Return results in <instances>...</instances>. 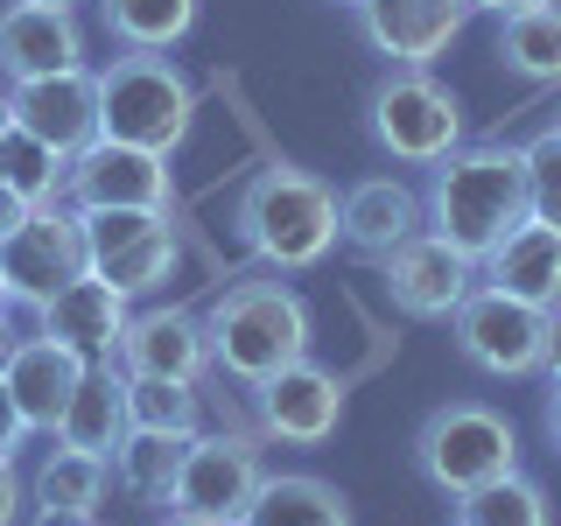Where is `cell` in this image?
<instances>
[{"instance_id": "1", "label": "cell", "mask_w": 561, "mask_h": 526, "mask_svg": "<svg viewBox=\"0 0 561 526\" xmlns=\"http://www.w3.org/2000/svg\"><path fill=\"white\" fill-rule=\"evenodd\" d=\"M519 218H526V155L513 140H478V148H449L443 162H428L421 225L449 239L463 260H484Z\"/></svg>"}, {"instance_id": "2", "label": "cell", "mask_w": 561, "mask_h": 526, "mask_svg": "<svg viewBox=\"0 0 561 526\" xmlns=\"http://www.w3.org/2000/svg\"><path fill=\"white\" fill-rule=\"evenodd\" d=\"M309 338H316V316L280 274L225 281V295L204 309L210 365H218L225 379H239V386H260V379H274L280 365L309 358Z\"/></svg>"}, {"instance_id": "3", "label": "cell", "mask_w": 561, "mask_h": 526, "mask_svg": "<svg viewBox=\"0 0 561 526\" xmlns=\"http://www.w3.org/2000/svg\"><path fill=\"white\" fill-rule=\"evenodd\" d=\"M239 239L267 274H309L337 253V190L316 169L267 162L239 190Z\"/></svg>"}, {"instance_id": "4", "label": "cell", "mask_w": 561, "mask_h": 526, "mask_svg": "<svg viewBox=\"0 0 561 526\" xmlns=\"http://www.w3.org/2000/svg\"><path fill=\"white\" fill-rule=\"evenodd\" d=\"M92 78H99V134L105 140L175 155L190 140V127H197V84L162 49H119Z\"/></svg>"}, {"instance_id": "5", "label": "cell", "mask_w": 561, "mask_h": 526, "mask_svg": "<svg viewBox=\"0 0 561 526\" xmlns=\"http://www.w3.org/2000/svg\"><path fill=\"white\" fill-rule=\"evenodd\" d=\"M414 470L421 484H435L443 499H463L505 470H519V435L513 421L484 400H443L428 408V421L414 428Z\"/></svg>"}, {"instance_id": "6", "label": "cell", "mask_w": 561, "mask_h": 526, "mask_svg": "<svg viewBox=\"0 0 561 526\" xmlns=\"http://www.w3.org/2000/svg\"><path fill=\"white\" fill-rule=\"evenodd\" d=\"M365 127H373L379 155L428 169V162H443L449 148H463V105H456V92L443 78L393 64L373 92H365Z\"/></svg>"}, {"instance_id": "7", "label": "cell", "mask_w": 561, "mask_h": 526, "mask_svg": "<svg viewBox=\"0 0 561 526\" xmlns=\"http://www.w3.org/2000/svg\"><path fill=\"white\" fill-rule=\"evenodd\" d=\"M78 232H84V267L99 281H113L127 302L162 288L175 274V260H183L169 210H78Z\"/></svg>"}, {"instance_id": "8", "label": "cell", "mask_w": 561, "mask_h": 526, "mask_svg": "<svg viewBox=\"0 0 561 526\" xmlns=\"http://www.w3.org/2000/svg\"><path fill=\"white\" fill-rule=\"evenodd\" d=\"M456 330V351H463V365H478L491 379H540V351H548V309L534 302H513V295L499 288H470L463 302L449 316Z\"/></svg>"}, {"instance_id": "9", "label": "cell", "mask_w": 561, "mask_h": 526, "mask_svg": "<svg viewBox=\"0 0 561 526\" xmlns=\"http://www.w3.org/2000/svg\"><path fill=\"white\" fill-rule=\"evenodd\" d=\"M267 464H260V443L239 428H197L183 443V464H175L169 484V513L183 519H239L245 499L260 491Z\"/></svg>"}, {"instance_id": "10", "label": "cell", "mask_w": 561, "mask_h": 526, "mask_svg": "<svg viewBox=\"0 0 561 526\" xmlns=\"http://www.w3.org/2000/svg\"><path fill=\"white\" fill-rule=\"evenodd\" d=\"M175 197V169L169 155L134 148V140H92L70 155L64 169V204L70 210H169Z\"/></svg>"}, {"instance_id": "11", "label": "cell", "mask_w": 561, "mask_h": 526, "mask_svg": "<svg viewBox=\"0 0 561 526\" xmlns=\"http://www.w3.org/2000/svg\"><path fill=\"white\" fill-rule=\"evenodd\" d=\"M84 274V232H78V210L70 204H35L8 239H0V288L8 302L43 309L64 281Z\"/></svg>"}, {"instance_id": "12", "label": "cell", "mask_w": 561, "mask_h": 526, "mask_svg": "<svg viewBox=\"0 0 561 526\" xmlns=\"http://www.w3.org/2000/svg\"><path fill=\"white\" fill-rule=\"evenodd\" d=\"M373 267L386 281V302L400 316H414V323H449L456 302L478 288V260H463L449 239H435L428 225H421L414 239H400L386 260H373Z\"/></svg>"}, {"instance_id": "13", "label": "cell", "mask_w": 561, "mask_h": 526, "mask_svg": "<svg viewBox=\"0 0 561 526\" xmlns=\"http://www.w3.org/2000/svg\"><path fill=\"white\" fill-rule=\"evenodd\" d=\"M245 393H253L260 435H267V443H288V449L330 443V435H337V421H344V379L330 373V365H316V358L280 365L274 379L245 386Z\"/></svg>"}, {"instance_id": "14", "label": "cell", "mask_w": 561, "mask_h": 526, "mask_svg": "<svg viewBox=\"0 0 561 526\" xmlns=\"http://www.w3.org/2000/svg\"><path fill=\"white\" fill-rule=\"evenodd\" d=\"M8 113H14V127H22V134H35L43 148H57L64 162H70L78 148H92V140H99V78H92V64L14 84Z\"/></svg>"}, {"instance_id": "15", "label": "cell", "mask_w": 561, "mask_h": 526, "mask_svg": "<svg viewBox=\"0 0 561 526\" xmlns=\"http://www.w3.org/2000/svg\"><path fill=\"white\" fill-rule=\"evenodd\" d=\"M351 14H358L365 43H373L386 64L428 70L456 35H463L470 0H351Z\"/></svg>"}, {"instance_id": "16", "label": "cell", "mask_w": 561, "mask_h": 526, "mask_svg": "<svg viewBox=\"0 0 561 526\" xmlns=\"http://www.w3.org/2000/svg\"><path fill=\"white\" fill-rule=\"evenodd\" d=\"M113 365L127 379H183L197 386L210 373V344H204V316L169 302V309H140L127 316V330H119V351Z\"/></svg>"}, {"instance_id": "17", "label": "cell", "mask_w": 561, "mask_h": 526, "mask_svg": "<svg viewBox=\"0 0 561 526\" xmlns=\"http://www.w3.org/2000/svg\"><path fill=\"white\" fill-rule=\"evenodd\" d=\"M84 365L92 358H78V351L57 344V338H14L8 365H0V386H8V400L22 408L28 435H57L70 393H78V379H84Z\"/></svg>"}, {"instance_id": "18", "label": "cell", "mask_w": 561, "mask_h": 526, "mask_svg": "<svg viewBox=\"0 0 561 526\" xmlns=\"http://www.w3.org/2000/svg\"><path fill=\"white\" fill-rule=\"evenodd\" d=\"M78 64H84V35L64 8H35V0H8L0 8V78L8 84L78 70Z\"/></svg>"}, {"instance_id": "19", "label": "cell", "mask_w": 561, "mask_h": 526, "mask_svg": "<svg viewBox=\"0 0 561 526\" xmlns=\"http://www.w3.org/2000/svg\"><path fill=\"white\" fill-rule=\"evenodd\" d=\"M35 316H43V338L70 344L78 358H113V351H119V330H127V295L84 267L78 281H64V288L49 295Z\"/></svg>"}, {"instance_id": "20", "label": "cell", "mask_w": 561, "mask_h": 526, "mask_svg": "<svg viewBox=\"0 0 561 526\" xmlns=\"http://www.w3.org/2000/svg\"><path fill=\"white\" fill-rule=\"evenodd\" d=\"M414 232H421V197L400 183V175H365V183H351L337 197V239L358 260H386Z\"/></svg>"}, {"instance_id": "21", "label": "cell", "mask_w": 561, "mask_h": 526, "mask_svg": "<svg viewBox=\"0 0 561 526\" xmlns=\"http://www.w3.org/2000/svg\"><path fill=\"white\" fill-rule=\"evenodd\" d=\"M478 281L499 295H513V302H534V309H554L561 302V232L548 225L519 218L513 232H505L491 253L478 260Z\"/></svg>"}, {"instance_id": "22", "label": "cell", "mask_w": 561, "mask_h": 526, "mask_svg": "<svg viewBox=\"0 0 561 526\" xmlns=\"http://www.w3.org/2000/svg\"><path fill=\"white\" fill-rule=\"evenodd\" d=\"M134 435V414H127V373H119L113 358H92L78 379V393H70V408L57 421V443L64 449H84V456H105L113 464L119 443Z\"/></svg>"}, {"instance_id": "23", "label": "cell", "mask_w": 561, "mask_h": 526, "mask_svg": "<svg viewBox=\"0 0 561 526\" xmlns=\"http://www.w3.org/2000/svg\"><path fill=\"white\" fill-rule=\"evenodd\" d=\"M239 526H358V519H351V499L330 478H316V470H280V478H260Z\"/></svg>"}, {"instance_id": "24", "label": "cell", "mask_w": 561, "mask_h": 526, "mask_svg": "<svg viewBox=\"0 0 561 526\" xmlns=\"http://www.w3.org/2000/svg\"><path fill=\"white\" fill-rule=\"evenodd\" d=\"M491 57L526 84H561V0H534L519 14H499Z\"/></svg>"}, {"instance_id": "25", "label": "cell", "mask_w": 561, "mask_h": 526, "mask_svg": "<svg viewBox=\"0 0 561 526\" xmlns=\"http://www.w3.org/2000/svg\"><path fill=\"white\" fill-rule=\"evenodd\" d=\"M99 22L119 49H169L197 28V0H99Z\"/></svg>"}, {"instance_id": "26", "label": "cell", "mask_w": 561, "mask_h": 526, "mask_svg": "<svg viewBox=\"0 0 561 526\" xmlns=\"http://www.w3.org/2000/svg\"><path fill=\"white\" fill-rule=\"evenodd\" d=\"M449 505H456V526H554L548 491L526 478V470H505V478L463 491V499H449Z\"/></svg>"}, {"instance_id": "27", "label": "cell", "mask_w": 561, "mask_h": 526, "mask_svg": "<svg viewBox=\"0 0 561 526\" xmlns=\"http://www.w3.org/2000/svg\"><path fill=\"white\" fill-rule=\"evenodd\" d=\"M105 491H113V464L84 449H49L43 470H35V505H70V513H99Z\"/></svg>"}, {"instance_id": "28", "label": "cell", "mask_w": 561, "mask_h": 526, "mask_svg": "<svg viewBox=\"0 0 561 526\" xmlns=\"http://www.w3.org/2000/svg\"><path fill=\"white\" fill-rule=\"evenodd\" d=\"M175 464H183V435L134 428L127 443H119V456H113V478H119V491H134L140 505H169Z\"/></svg>"}, {"instance_id": "29", "label": "cell", "mask_w": 561, "mask_h": 526, "mask_svg": "<svg viewBox=\"0 0 561 526\" xmlns=\"http://www.w3.org/2000/svg\"><path fill=\"white\" fill-rule=\"evenodd\" d=\"M64 169L70 162H64L57 148H43V140L22 134V127H0V190H14L28 210L64 197Z\"/></svg>"}, {"instance_id": "30", "label": "cell", "mask_w": 561, "mask_h": 526, "mask_svg": "<svg viewBox=\"0 0 561 526\" xmlns=\"http://www.w3.org/2000/svg\"><path fill=\"white\" fill-rule=\"evenodd\" d=\"M127 414H134V428H162L190 443L204 428V393L183 379H127Z\"/></svg>"}, {"instance_id": "31", "label": "cell", "mask_w": 561, "mask_h": 526, "mask_svg": "<svg viewBox=\"0 0 561 526\" xmlns=\"http://www.w3.org/2000/svg\"><path fill=\"white\" fill-rule=\"evenodd\" d=\"M519 155H526V218L561 232V127H540Z\"/></svg>"}, {"instance_id": "32", "label": "cell", "mask_w": 561, "mask_h": 526, "mask_svg": "<svg viewBox=\"0 0 561 526\" xmlns=\"http://www.w3.org/2000/svg\"><path fill=\"white\" fill-rule=\"evenodd\" d=\"M22 505H28V491L14 478V456H0V526H22Z\"/></svg>"}, {"instance_id": "33", "label": "cell", "mask_w": 561, "mask_h": 526, "mask_svg": "<svg viewBox=\"0 0 561 526\" xmlns=\"http://www.w3.org/2000/svg\"><path fill=\"white\" fill-rule=\"evenodd\" d=\"M22 435H28V421H22V408L8 400V386H0V456L22 449Z\"/></svg>"}, {"instance_id": "34", "label": "cell", "mask_w": 561, "mask_h": 526, "mask_svg": "<svg viewBox=\"0 0 561 526\" xmlns=\"http://www.w3.org/2000/svg\"><path fill=\"white\" fill-rule=\"evenodd\" d=\"M540 373L561 386V302L548 309V351H540Z\"/></svg>"}, {"instance_id": "35", "label": "cell", "mask_w": 561, "mask_h": 526, "mask_svg": "<svg viewBox=\"0 0 561 526\" xmlns=\"http://www.w3.org/2000/svg\"><path fill=\"white\" fill-rule=\"evenodd\" d=\"M28 526H99V513H70V505H35Z\"/></svg>"}, {"instance_id": "36", "label": "cell", "mask_w": 561, "mask_h": 526, "mask_svg": "<svg viewBox=\"0 0 561 526\" xmlns=\"http://www.w3.org/2000/svg\"><path fill=\"white\" fill-rule=\"evenodd\" d=\"M22 218H28V204L14 197V190H0V239H8V232H14V225H22Z\"/></svg>"}, {"instance_id": "37", "label": "cell", "mask_w": 561, "mask_h": 526, "mask_svg": "<svg viewBox=\"0 0 561 526\" xmlns=\"http://www.w3.org/2000/svg\"><path fill=\"white\" fill-rule=\"evenodd\" d=\"M519 8H534V0H470V14H519Z\"/></svg>"}, {"instance_id": "38", "label": "cell", "mask_w": 561, "mask_h": 526, "mask_svg": "<svg viewBox=\"0 0 561 526\" xmlns=\"http://www.w3.org/2000/svg\"><path fill=\"white\" fill-rule=\"evenodd\" d=\"M548 443H554V456H561V386L548 393Z\"/></svg>"}, {"instance_id": "39", "label": "cell", "mask_w": 561, "mask_h": 526, "mask_svg": "<svg viewBox=\"0 0 561 526\" xmlns=\"http://www.w3.org/2000/svg\"><path fill=\"white\" fill-rule=\"evenodd\" d=\"M8 351H14V330H8V309H0V365H8Z\"/></svg>"}, {"instance_id": "40", "label": "cell", "mask_w": 561, "mask_h": 526, "mask_svg": "<svg viewBox=\"0 0 561 526\" xmlns=\"http://www.w3.org/2000/svg\"><path fill=\"white\" fill-rule=\"evenodd\" d=\"M169 526H239V519H183V513H169Z\"/></svg>"}, {"instance_id": "41", "label": "cell", "mask_w": 561, "mask_h": 526, "mask_svg": "<svg viewBox=\"0 0 561 526\" xmlns=\"http://www.w3.org/2000/svg\"><path fill=\"white\" fill-rule=\"evenodd\" d=\"M35 8H64V14H70V8H78V0H35Z\"/></svg>"}, {"instance_id": "42", "label": "cell", "mask_w": 561, "mask_h": 526, "mask_svg": "<svg viewBox=\"0 0 561 526\" xmlns=\"http://www.w3.org/2000/svg\"><path fill=\"white\" fill-rule=\"evenodd\" d=\"M0 127H14V113H8V92H0Z\"/></svg>"}, {"instance_id": "43", "label": "cell", "mask_w": 561, "mask_h": 526, "mask_svg": "<svg viewBox=\"0 0 561 526\" xmlns=\"http://www.w3.org/2000/svg\"><path fill=\"white\" fill-rule=\"evenodd\" d=\"M0 309H8V288H0Z\"/></svg>"}, {"instance_id": "44", "label": "cell", "mask_w": 561, "mask_h": 526, "mask_svg": "<svg viewBox=\"0 0 561 526\" xmlns=\"http://www.w3.org/2000/svg\"><path fill=\"white\" fill-rule=\"evenodd\" d=\"M337 8H351V0H337Z\"/></svg>"}, {"instance_id": "45", "label": "cell", "mask_w": 561, "mask_h": 526, "mask_svg": "<svg viewBox=\"0 0 561 526\" xmlns=\"http://www.w3.org/2000/svg\"><path fill=\"white\" fill-rule=\"evenodd\" d=\"M554 127H561V119H554Z\"/></svg>"}]
</instances>
